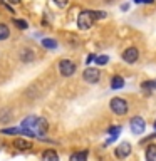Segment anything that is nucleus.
<instances>
[{"mask_svg": "<svg viewBox=\"0 0 156 161\" xmlns=\"http://www.w3.org/2000/svg\"><path fill=\"white\" fill-rule=\"evenodd\" d=\"M22 129L32 131V133H35L40 138L42 134L47 133L49 123L44 118H39V116H27V118L22 121Z\"/></svg>", "mask_w": 156, "mask_h": 161, "instance_id": "1", "label": "nucleus"}, {"mask_svg": "<svg viewBox=\"0 0 156 161\" xmlns=\"http://www.w3.org/2000/svg\"><path fill=\"white\" fill-rule=\"evenodd\" d=\"M92 24H94V17H92V12H91V10H82V12L77 15V27L81 30L91 29Z\"/></svg>", "mask_w": 156, "mask_h": 161, "instance_id": "2", "label": "nucleus"}, {"mask_svg": "<svg viewBox=\"0 0 156 161\" xmlns=\"http://www.w3.org/2000/svg\"><path fill=\"white\" fill-rule=\"evenodd\" d=\"M109 108H111V111H113L114 114L124 116L126 113H128L129 106H128V103H126L123 97H113V99H111V103H109Z\"/></svg>", "mask_w": 156, "mask_h": 161, "instance_id": "3", "label": "nucleus"}, {"mask_svg": "<svg viewBox=\"0 0 156 161\" xmlns=\"http://www.w3.org/2000/svg\"><path fill=\"white\" fill-rule=\"evenodd\" d=\"M59 72L64 75V77H70L75 72V64L69 59H62L59 62Z\"/></svg>", "mask_w": 156, "mask_h": 161, "instance_id": "4", "label": "nucleus"}, {"mask_svg": "<svg viewBox=\"0 0 156 161\" xmlns=\"http://www.w3.org/2000/svg\"><path fill=\"white\" fill-rule=\"evenodd\" d=\"M82 79L86 80V82H89V84L99 82V79H101L99 69H96V67H87V69L84 70V74H82Z\"/></svg>", "mask_w": 156, "mask_h": 161, "instance_id": "5", "label": "nucleus"}, {"mask_svg": "<svg viewBox=\"0 0 156 161\" xmlns=\"http://www.w3.org/2000/svg\"><path fill=\"white\" fill-rule=\"evenodd\" d=\"M138 57H139V50L136 47H129L123 52V60L128 64H134L136 60H138Z\"/></svg>", "mask_w": 156, "mask_h": 161, "instance_id": "6", "label": "nucleus"}, {"mask_svg": "<svg viewBox=\"0 0 156 161\" xmlns=\"http://www.w3.org/2000/svg\"><path fill=\"white\" fill-rule=\"evenodd\" d=\"M114 154H116V158H119V159H124V158H128V156L131 154V144L128 143V141H124V143H121V144L118 146V148H116Z\"/></svg>", "mask_w": 156, "mask_h": 161, "instance_id": "7", "label": "nucleus"}, {"mask_svg": "<svg viewBox=\"0 0 156 161\" xmlns=\"http://www.w3.org/2000/svg\"><path fill=\"white\" fill-rule=\"evenodd\" d=\"M146 128V123L143 118H139V116H136V118L131 119V131H133L134 134H141Z\"/></svg>", "mask_w": 156, "mask_h": 161, "instance_id": "8", "label": "nucleus"}, {"mask_svg": "<svg viewBox=\"0 0 156 161\" xmlns=\"http://www.w3.org/2000/svg\"><path fill=\"white\" fill-rule=\"evenodd\" d=\"M34 54H35V52H34L32 49H22V50H20V54H19V59L22 60V62H25V64H27V62H32V60L35 59Z\"/></svg>", "mask_w": 156, "mask_h": 161, "instance_id": "9", "label": "nucleus"}, {"mask_svg": "<svg viewBox=\"0 0 156 161\" xmlns=\"http://www.w3.org/2000/svg\"><path fill=\"white\" fill-rule=\"evenodd\" d=\"M14 146L17 149H22V151H27V149H32V143L27 139H24V138H17L14 141Z\"/></svg>", "mask_w": 156, "mask_h": 161, "instance_id": "10", "label": "nucleus"}, {"mask_svg": "<svg viewBox=\"0 0 156 161\" xmlns=\"http://www.w3.org/2000/svg\"><path fill=\"white\" fill-rule=\"evenodd\" d=\"M144 156H146V161H156V144L146 146Z\"/></svg>", "mask_w": 156, "mask_h": 161, "instance_id": "11", "label": "nucleus"}, {"mask_svg": "<svg viewBox=\"0 0 156 161\" xmlns=\"http://www.w3.org/2000/svg\"><path fill=\"white\" fill-rule=\"evenodd\" d=\"M42 159L44 161H59V154L54 149H47L42 153Z\"/></svg>", "mask_w": 156, "mask_h": 161, "instance_id": "12", "label": "nucleus"}, {"mask_svg": "<svg viewBox=\"0 0 156 161\" xmlns=\"http://www.w3.org/2000/svg\"><path fill=\"white\" fill-rule=\"evenodd\" d=\"M69 161H87V151H75L70 154Z\"/></svg>", "mask_w": 156, "mask_h": 161, "instance_id": "13", "label": "nucleus"}, {"mask_svg": "<svg viewBox=\"0 0 156 161\" xmlns=\"http://www.w3.org/2000/svg\"><path fill=\"white\" fill-rule=\"evenodd\" d=\"M10 119H12V111L8 108H3L0 111V123H8Z\"/></svg>", "mask_w": 156, "mask_h": 161, "instance_id": "14", "label": "nucleus"}, {"mask_svg": "<svg viewBox=\"0 0 156 161\" xmlns=\"http://www.w3.org/2000/svg\"><path fill=\"white\" fill-rule=\"evenodd\" d=\"M124 86V79L121 77V75H114L113 79H111V87L113 89H121Z\"/></svg>", "mask_w": 156, "mask_h": 161, "instance_id": "15", "label": "nucleus"}, {"mask_svg": "<svg viewBox=\"0 0 156 161\" xmlns=\"http://www.w3.org/2000/svg\"><path fill=\"white\" fill-rule=\"evenodd\" d=\"M141 89H143L146 94H149L153 89H156V80H149V82H143V84H141Z\"/></svg>", "mask_w": 156, "mask_h": 161, "instance_id": "16", "label": "nucleus"}, {"mask_svg": "<svg viewBox=\"0 0 156 161\" xmlns=\"http://www.w3.org/2000/svg\"><path fill=\"white\" fill-rule=\"evenodd\" d=\"M42 45L45 49H57V40H54V39H44L42 40Z\"/></svg>", "mask_w": 156, "mask_h": 161, "instance_id": "17", "label": "nucleus"}, {"mask_svg": "<svg viewBox=\"0 0 156 161\" xmlns=\"http://www.w3.org/2000/svg\"><path fill=\"white\" fill-rule=\"evenodd\" d=\"M8 35H10V29L5 24H0V40L8 39Z\"/></svg>", "mask_w": 156, "mask_h": 161, "instance_id": "18", "label": "nucleus"}, {"mask_svg": "<svg viewBox=\"0 0 156 161\" xmlns=\"http://www.w3.org/2000/svg\"><path fill=\"white\" fill-rule=\"evenodd\" d=\"M14 24L17 25V29H20V30H25V29L29 27L27 22H25V20H22V19H14Z\"/></svg>", "mask_w": 156, "mask_h": 161, "instance_id": "19", "label": "nucleus"}, {"mask_svg": "<svg viewBox=\"0 0 156 161\" xmlns=\"http://www.w3.org/2000/svg\"><path fill=\"white\" fill-rule=\"evenodd\" d=\"M22 133V128H7V129H2V134H20Z\"/></svg>", "mask_w": 156, "mask_h": 161, "instance_id": "20", "label": "nucleus"}, {"mask_svg": "<svg viewBox=\"0 0 156 161\" xmlns=\"http://www.w3.org/2000/svg\"><path fill=\"white\" fill-rule=\"evenodd\" d=\"M94 60H96V64H98V65H104V64H108L109 57H108V55H99V57H96Z\"/></svg>", "mask_w": 156, "mask_h": 161, "instance_id": "21", "label": "nucleus"}, {"mask_svg": "<svg viewBox=\"0 0 156 161\" xmlns=\"http://www.w3.org/2000/svg\"><path fill=\"white\" fill-rule=\"evenodd\" d=\"M119 133H121V126H114V128L109 129V134L113 136V138H116V136H118Z\"/></svg>", "mask_w": 156, "mask_h": 161, "instance_id": "22", "label": "nucleus"}, {"mask_svg": "<svg viewBox=\"0 0 156 161\" xmlns=\"http://www.w3.org/2000/svg\"><path fill=\"white\" fill-rule=\"evenodd\" d=\"M52 2L57 5L59 8H64V7H67V3H69V0H52Z\"/></svg>", "mask_w": 156, "mask_h": 161, "instance_id": "23", "label": "nucleus"}, {"mask_svg": "<svg viewBox=\"0 0 156 161\" xmlns=\"http://www.w3.org/2000/svg\"><path fill=\"white\" fill-rule=\"evenodd\" d=\"M92 12V10H91ZM92 17H94V20L96 19H104L106 17V12H92Z\"/></svg>", "mask_w": 156, "mask_h": 161, "instance_id": "24", "label": "nucleus"}, {"mask_svg": "<svg viewBox=\"0 0 156 161\" xmlns=\"http://www.w3.org/2000/svg\"><path fill=\"white\" fill-rule=\"evenodd\" d=\"M7 3H12V5H17V3H20V0H7Z\"/></svg>", "mask_w": 156, "mask_h": 161, "instance_id": "25", "label": "nucleus"}, {"mask_svg": "<svg viewBox=\"0 0 156 161\" xmlns=\"http://www.w3.org/2000/svg\"><path fill=\"white\" fill-rule=\"evenodd\" d=\"M139 3H154V0H141Z\"/></svg>", "mask_w": 156, "mask_h": 161, "instance_id": "26", "label": "nucleus"}, {"mask_svg": "<svg viewBox=\"0 0 156 161\" xmlns=\"http://www.w3.org/2000/svg\"><path fill=\"white\" fill-rule=\"evenodd\" d=\"M94 59H96V57H94V55H89V57H87V64H89V62H92V60H94Z\"/></svg>", "mask_w": 156, "mask_h": 161, "instance_id": "27", "label": "nucleus"}, {"mask_svg": "<svg viewBox=\"0 0 156 161\" xmlns=\"http://www.w3.org/2000/svg\"><path fill=\"white\" fill-rule=\"evenodd\" d=\"M154 128H156V121H154Z\"/></svg>", "mask_w": 156, "mask_h": 161, "instance_id": "28", "label": "nucleus"}]
</instances>
